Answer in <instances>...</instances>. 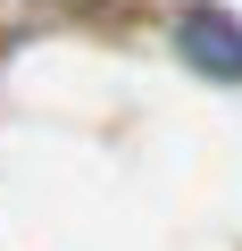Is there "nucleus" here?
<instances>
[{
    "label": "nucleus",
    "mask_w": 242,
    "mask_h": 251,
    "mask_svg": "<svg viewBox=\"0 0 242 251\" xmlns=\"http://www.w3.org/2000/svg\"><path fill=\"white\" fill-rule=\"evenodd\" d=\"M176 50H184L200 75L242 84V17H225V9H184V17H176Z\"/></svg>",
    "instance_id": "nucleus-1"
}]
</instances>
